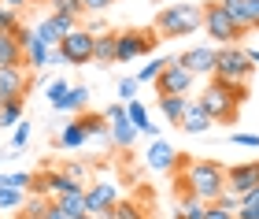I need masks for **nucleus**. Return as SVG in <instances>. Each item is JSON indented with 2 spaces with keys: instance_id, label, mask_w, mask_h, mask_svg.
Wrapping results in <instances>:
<instances>
[{
  "instance_id": "1",
  "label": "nucleus",
  "mask_w": 259,
  "mask_h": 219,
  "mask_svg": "<svg viewBox=\"0 0 259 219\" xmlns=\"http://www.w3.org/2000/svg\"><path fill=\"white\" fill-rule=\"evenodd\" d=\"M178 186H182V197L189 193V197L204 201V204H215L226 193V167L219 160H189Z\"/></svg>"
},
{
  "instance_id": "2",
  "label": "nucleus",
  "mask_w": 259,
  "mask_h": 219,
  "mask_svg": "<svg viewBox=\"0 0 259 219\" xmlns=\"http://www.w3.org/2000/svg\"><path fill=\"white\" fill-rule=\"evenodd\" d=\"M196 30H204V4H167L156 15L159 38H185Z\"/></svg>"
},
{
  "instance_id": "3",
  "label": "nucleus",
  "mask_w": 259,
  "mask_h": 219,
  "mask_svg": "<svg viewBox=\"0 0 259 219\" xmlns=\"http://www.w3.org/2000/svg\"><path fill=\"white\" fill-rule=\"evenodd\" d=\"M255 71V63L248 60V52L237 49V45H226L215 56V78L219 82H248Z\"/></svg>"
},
{
  "instance_id": "4",
  "label": "nucleus",
  "mask_w": 259,
  "mask_h": 219,
  "mask_svg": "<svg viewBox=\"0 0 259 219\" xmlns=\"http://www.w3.org/2000/svg\"><path fill=\"white\" fill-rule=\"evenodd\" d=\"M204 33L211 41H219V49H226V45H237L244 33L233 26V19L222 11L219 0H211V4H204Z\"/></svg>"
},
{
  "instance_id": "5",
  "label": "nucleus",
  "mask_w": 259,
  "mask_h": 219,
  "mask_svg": "<svg viewBox=\"0 0 259 219\" xmlns=\"http://www.w3.org/2000/svg\"><path fill=\"white\" fill-rule=\"evenodd\" d=\"M156 30H122L115 33V63H130L137 56H148L156 49Z\"/></svg>"
},
{
  "instance_id": "6",
  "label": "nucleus",
  "mask_w": 259,
  "mask_h": 219,
  "mask_svg": "<svg viewBox=\"0 0 259 219\" xmlns=\"http://www.w3.org/2000/svg\"><path fill=\"white\" fill-rule=\"evenodd\" d=\"M196 104L211 115V123H237V112H241L237 104H233V97H230L219 82H211L204 93L196 97Z\"/></svg>"
},
{
  "instance_id": "7",
  "label": "nucleus",
  "mask_w": 259,
  "mask_h": 219,
  "mask_svg": "<svg viewBox=\"0 0 259 219\" xmlns=\"http://www.w3.org/2000/svg\"><path fill=\"white\" fill-rule=\"evenodd\" d=\"M193 82H196V78L185 71V67L178 63V56H174V63L163 67L159 78H156V93L159 97H189L193 93Z\"/></svg>"
},
{
  "instance_id": "8",
  "label": "nucleus",
  "mask_w": 259,
  "mask_h": 219,
  "mask_svg": "<svg viewBox=\"0 0 259 219\" xmlns=\"http://www.w3.org/2000/svg\"><path fill=\"white\" fill-rule=\"evenodd\" d=\"M115 204H119V186L115 182H93V186H85V212L89 215L108 219Z\"/></svg>"
},
{
  "instance_id": "9",
  "label": "nucleus",
  "mask_w": 259,
  "mask_h": 219,
  "mask_svg": "<svg viewBox=\"0 0 259 219\" xmlns=\"http://www.w3.org/2000/svg\"><path fill=\"white\" fill-rule=\"evenodd\" d=\"M93 45H97V38L78 26L74 33H67V38L60 41V52H63V60L70 67H81V63H93Z\"/></svg>"
},
{
  "instance_id": "10",
  "label": "nucleus",
  "mask_w": 259,
  "mask_h": 219,
  "mask_svg": "<svg viewBox=\"0 0 259 219\" xmlns=\"http://www.w3.org/2000/svg\"><path fill=\"white\" fill-rule=\"evenodd\" d=\"M259 186V160H248V164H233L226 167V190L244 197V193H252Z\"/></svg>"
},
{
  "instance_id": "11",
  "label": "nucleus",
  "mask_w": 259,
  "mask_h": 219,
  "mask_svg": "<svg viewBox=\"0 0 259 219\" xmlns=\"http://www.w3.org/2000/svg\"><path fill=\"white\" fill-rule=\"evenodd\" d=\"M215 49L211 45H196V49H185L182 56H178V63L189 71L193 78H200V75H215Z\"/></svg>"
},
{
  "instance_id": "12",
  "label": "nucleus",
  "mask_w": 259,
  "mask_h": 219,
  "mask_svg": "<svg viewBox=\"0 0 259 219\" xmlns=\"http://www.w3.org/2000/svg\"><path fill=\"white\" fill-rule=\"evenodd\" d=\"M30 89V71L26 67H0V97L4 100H22Z\"/></svg>"
},
{
  "instance_id": "13",
  "label": "nucleus",
  "mask_w": 259,
  "mask_h": 219,
  "mask_svg": "<svg viewBox=\"0 0 259 219\" xmlns=\"http://www.w3.org/2000/svg\"><path fill=\"white\" fill-rule=\"evenodd\" d=\"M145 160H148V167L152 171H178V164H182V153H174V145L170 141H163V137H156V141L148 145V153H145Z\"/></svg>"
},
{
  "instance_id": "14",
  "label": "nucleus",
  "mask_w": 259,
  "mask_h": 219,
  "mask_svg": "<svg viewBox=\"0 0 259 219\" xmlns=\"http://www.w3.org/2000/svg\"><path fill=\"white\" fill-rule=\"evenodd\" d=\"M182 130L185 134H207L211 130V115L196 104V100H189V108H185V119H182Z\"/></svg>"
},
{
  "instance_id": "15",
  "label": "nucleus",
  "mask_w": 259,
  "mask_h": 219,
  "mask_svg": "<svg viewBox=\"0 0 259 219\" xmlns=\"http://www.w3.org/2000/svg\"><path fill=\"white\" fill-rule=\"evenodd\" d=\"M52 204H56V208H60L67 219H81V215H89V212H85V190L63 193V197H56Z\"/></svg>"
},
{
  "instance_id": "16",
  "label": "nucleus",
  "mask_w": 259,
  "mask_h": 219,
  "mask_svg": "<svg viewBox=\"0 0 259 219\" xmlns=\"http://www.w3.org/2000/svg\"><path fill=\"white\" fill-rule=\"evenodd\" d=\"M108 134H111V145L115 149H134V141H137L141 130L130 119H119V123H108Z\"/></svg>"
},
{
  "instance_id": "17",
  "label": "nucleus",
  "mask_w": 259,
  "mask_h": 219,
  "mask_svg": "<svg viewBox=\"0 0 259 219\" xmlns=\"http://www.w3.org/2000/svg\"><path fill=\"white\" fill-rule=\"evenodd\" d=\"M85 141H89V134H85V126H81L78 119L67 123L63 130H60V137H56V145H60V149H81Z\"/></svg>"
},
{
  "instance_id": "18",
  "label": "nucleus",
  "mask_w": 259,
  "mask_h": 219,
  "mask_svg": "<svg viewBox=\"0 0 259 219\" xmlns=\"http://www.w3.org/2000/svg\"><path fill=\"white\" fill-rule=\"evenodd\" d=\"M22 63L33 67V71H45V67H52V49L49 45H41V41H33L26 52H22Z\"/></svg>"
},
{
  "instance_id": "19",
  "label": "nucleus",
  "mask_w": 259,
  "mask_h": 219,
  "mask_svg": "<svg viewBox=\"0 0 259 219\" xmlns=\"http://www.w3.org/2000/svg\"><path fill=\"white\" fill-rule=\"evenodd\" d=\"M93 60L100 67H111L115 63V33H97V45H93Z\"/></svg>"
},
{
  "instance_id": "20",
  "label": "nucleus",
  "mask_w": 259,
  "mask_h": 219,
  "mask_svg": "<svg viewBox=\"0 0 259 219\" xmlns=\"http://www.w3.org/2000/svg\"><path fill=\"white\" fill-rule=\"evenodd\" d=\"M185 108H189V97H159V112H163V119H167V123H178L182 126Z\"/></svg>"
},
{
  "instance_id": "21",
  "label": "nucleus",
  "mask_w": 259,
  "mask_h": 219,
  "mask_svg": "<svg viewBox=\"0 0 259 219\" xmlns=\"http://www.w3.org/2000/svg\"><path fill=\"white\" fill-rule=\"evenodd\" d=\"M0 67H26L22 63V49L15 45L11 33H0Z\"/></svg>"
},
{
  "instance_id": "22",
  "label": "nucleus",
  "mask_w": 259,
  "mask_h": 219,
  "mask_svg": "<svg viewBox=\"0 0 259 219\" xmlns=\"http://www.w3.org/2000/svg\"><path fill=\"white\" fill-rule=\"evenodd\" d=\"M78 123L85 126V134H89V137H100V141H111V134H108V119H104V112H100V115L85 112V115H78Z\"/></svg>"
},
{
  "instance_id": "23",
  "label": "nucleus",
  "mask_w": 259,
  "mask_h": 219,
  "mask_svg": "<svg viewBox=\"0 0 259 219\" xmlns=\"http://www.w3.org/2000/svg\"><path fill=\"white\" fill-rule=\"evenodd\" d=\"M222 4V11L233 19V26H237L241 33H248L252 26H248V11H244V0H219Z\"/></svg>"
},
{
  "instance_id": "24",
  "label": "nucleus",
  "mask_w": 259,
  "mask_h": 219,
  "mask_svg": "<svg viewBox=\"0 0 259 219\" xmlns=\"http://www.w3.org/2000/svg\"><path fill=\"white\" fill-rule=\"evenodd\" d=\"M22 204H26V190L0 186V212H22Z\"/></svg>"
},
{
  "instance_id": "25",
  "label": "nucleus",
  "mask_w": 259,
  "mask_h": 219,
  "mask_svg": "<svg viewBox=\"0 0 259 219\" xmlns=\"http://www.w3.org/2000/svg\"><path fill=\"white\" fill-rule=\"evenodd\" d=\"M204 212H207V204L185 193V197L178 201V212H174V219H204Z\"/></svg>"
},
{
  "instance_id": "26",
  "label": "nucleus",
  "mask_w": 259,
  "mask_h": 219,
  "mask_svg": "<svg viewBox=\"0 0 259 219\" xmlns=\"http://www.w3.org/2000/svg\"><path fill=\"white\" fill-rule=\"evenodd\" d=\"M67 93H70V82H63V78H52V82L45 86V97H49V104L60 108V112H63V104H67Z\"/></svg>"
},
{
  "instance_id": "27",
  "label": "nucleus",
  "mask_w": 259,
  "mask_h": 219,
  "mask_svg": "<svg viewBox=\"0 0 259 219\" xmlns=\"http://www.w3.org/2000/svg\"><path fill=\"white\" fill-rule=\"evenodd\" d=\"M22 123V100H4V108H0V126L11 130V126Z\"/></svg>"
},
{
  "instance_id": "28",
  "label": "nucleus",
  "mask_w": 259,
  "mask_h": 219,
  "mask_svg": "<svg viewBox=\"0 0 259 219\" xmlns=\"http://www.w3.org/2000/svg\"><path fill=\"white\" fill-rule=\"evenodd\" d=\"M85 108H89V89H85V86H70L63 112H85Z\"/></svg>"
},
{
  "instance_id": "29",
  "label": "nucleus",
  "mask_w": 259,
  "mask_h": 219,
  "mask_svg": "<svg viewBox=\"0 0 259 219\" xmlns=\"http://www.w3.org/2000/svg\"><path fill=\"white\" fill-rule=\"evenodd\" d=\"M170 63H174V56H159V60L145 63V67H141V75H137V82H156L159 71H163V67H170Z\"/></svg>"
},
{
  "instance_id": "30",
  "label": "nucleus",
  "mask_w": 259,
  "mask_h": 219,
  "mask_svg": "<svg viewBox=\"0 0 259 219\" xmlns=\"http://www.w3.org/2000/svg\"><path fill=\"white\" fill-rule=\"evenodd\" d=\"M49 197H30L26 204H22V219H45V212H49Z\"/></svg>"
},
{
  "instance_id": "31",
  "label": "nucleus",
  "mask_w": 259,
  "mask_h": 219,
  "mask_svg": "<svg viewBox=\"0 0 259 219\" xmlns=\"http://www.w3.org/2000/svg\"><path fill=\"white\" fill-rule=\"evenodd\" d=\"M52 11H60V15H70V19H81L85 15V4L81 0H49Z\"/></svg>"
},
{
  "instance_id": "32",
  "label": "nucleus",
  "mask_w": 259,
  "mask_h": 219,
  "mask_svg": "<svg viewBox=\"0 0 259 219\" xmlns=\"http://www.w3.org/2000/svg\"><path fill=\"white\" fill-rule=\"evenodd\" d=\"M49 22H52V30L60 33V38H67V33H74V30H78V19L60 15V11H52V15H49Z\"/></svg>"
},
{
  "instance_id": "33",
  "label": "nucleus",
  "mask_w": 259,
  "mask_h": 219,
  "mask_svg": "<svg viewBox=\"0 0 259 219\" xmlns=\"http://www.w3.org/2000/svg\"><path fill=\"white\" fill-rule=\"evenodd\" d=\"M137 78H119V86H115V93H119V104H130V100H137Z\"/></svg>"
},
{
  "instance_id": "34",
  "label": "nucleus",
  "mask_w": 259,
  "mask_h": 219,
  "mask_svg": "<svg viewBox=\"0 0 259 219\" xmlns=\"http://www.w3.org/2000/svg\"><path fill=\"white\" fill-rule=\"evenodd\" d=\"M19 26H22V22H19V11H11V8L0 4V33H15Z\"/></svg>"
},
{
  "instance_id": "35",
  "label": "nucleus",
  "mask_w": 259,
  "mask_h": 219,
  "mask_svg": "<svg viewBox=\"0 0 259 219\" xmlns=\"http://www.w3.org/2000/svg\"><path fill=\"white\" fill-rule=\"evenodd\" d=\"M215 82H219V78H215ZM219 86L233 97V104H237V108L244 104V100H248V86H244V82H219Z\"/></svg>"
},
{
  "instance_id": "36",
  "label": "nucleus",
  "mask_w": 259,
  "mask_h": 219,
  "mask_svg": "<svg viewBox=\"0 0 259 219\" xmlns=\"http://www.w3.org/2000/svg\"><path fill=\"white\" fill-rule=\"evenodd\" d=\"M108 219H145V215L137 212V204H130V201H119V204L111 208V215H108Z\"/></svg>"
},
{
  "instance_id": "37",
  "label": "nucleus",
  "mask_w": 259,
  "mask_h": 219,
  "mask_svg": "<svg viewBox=\"0 0 259 219\" xmlns=\"http://www.w3.org/2000/svg\"><path fill=\"white\" fill-rule=\"evenodd\" d=\"M30 141V123H19L15 126V134H11V153H22Z\"/></svg>"
},
{
  "instance_id": "38",
  "label": "nucleus",
  "mask_w": 259,
  "mask_h": 219,
  "mask_svg": "<svg viewBox=\"0 0 259 219\" xmlns=\"http://www.w3.org/2000/svg\"><path fill=\"white\" fill-rule=\"evenodd\" d=\"M11 38H15V45H19V49H22V52H26V49H30V45H33V41H37V38H33V30H26V26H19L15 33H11Z\"/></svg>"
},
{
  "instance_id": "39",
  "label": "nucleus",
  "mask_w": 259,
  "mask_h": 219,
  "mask_svg": "<svg viewBox=\"0 0 259 219\" xmlns=\"http://www.w3.org/2000/svg\"><path fill=\"white\" fill-rule=\"evenodd\" d=\"M215 204H222V208H226V212H233V215H237V208H241V197H237V193H222V197L215 201Z\"/></svg>"
},
{
  "instance_id": "40",
  "label": "nucleus",
  "mask_w": 259,
  "mask_h": 219,
  "mask_svg": "<svg viewBox=\"0 0 259 219\" xmlns=\"http://www.w3.org/2000/svg\"><path fill=\"white\" fill-rule=\"evenodd\" d=\"M233 145H244V149H259V134H244V130H237V134H233Z\"/></svg>"
},
{
  "instance_id": "41",
  "label": "nucleus",
  "mask_w": 259,
  "mask_h": 219,
  "mask_svg": "<svg viewBox=\"0 0 259 219\" xmlns=\"http://www.w3.org/2000/svg\"><path fill=\"white\" fill-rule=\"evenodd\" d=\"M237 219H259V201H241V208H237Z\"/></svg>"
},
{
  "instance_id": "42",
  "label": "nucleus",
  "mask_w": 259,
  "mask_h": 219,
  "mask_svg": "<svg viewBox=\"0 0 259 219\" xmlns=\"http://www.w3.org/2000/svg\"><path fill=\"white\" fill-rule=\"evenodd\" d=\"M104 119H108V123L126 119V104H108V108H104Z\"/></svg>"
},
{
  "instance_id": "43",
  "label": "nucleus",
  "mask_w": 259,
  "mask_h": 219,
  "mask_svg": "<svg viewBox=\"0 0 259 219\" xmlns=\"http://www.w3.org/2000/svg\"><path fill=\"white\" fill-rule=\"evenodd\" d=\"M244 11H248V26L259 30V0H244Z\"/></svg>"
},
{
  "instance_id": "44",
  "label": "nucleus",
  "mask_w": 259,
  "mask_h": 219,
  "mask_svg": "<svg viewBox=\"0 0 259 219\" xmlns=\"http://www.w3.org/2000/svg\"><path fill=\"white\" fill-rule=\"evenodd\" d=\"M204 219H237V215H233V212H226V208H222V204H207Z\"/></svg>"
},
{
  "instance_id": "45",
  "label": "nucleus",
  "mask_w": 259,
  "mask_h": 219,
  "mask_svg": "<svg viewBox=\"0 0 259 219\" xmlns=\"http://www.w3.org/2000/svg\"><path fill=\"white\" fill-rule=\"evenodd\" d=\"M81 4H85V11H108L115 0H81Z\"/></svg>"
},
{
  "instance_id": "46",
  "label": "nucleus",
  "mask_w": 259,
  "mask_h": 219,
  "mask_svg": "<svg viewBox=\"0 0 259 219\" xmlns=\"http://www.w3.org/2000/svg\"><path fill=\"white\" fill-rule=\"evenodd\" d=\"M63 171H67V175H70V178H74L78 186H81V178H85V167H81V164H67Z\"/></svg>"
},
{
  "instance_id": "47",
  "label": "nucleus",
  "mask_w": 259,
  "mask_h": 219,
  "mask_svg": "<svg viewBox=\"0 0 259 219\" xmlns=\"http://www.w3.org/2000/svg\"><path fill=\"white\" fill-rule=\"evenodd\" d=\"M45 219H67L60 208H56V204H49V212H45Z\"/></svg>"
},
{
  "instance_id": "48",
  "label": "nucleus",
  "mask_w": 259,
  "mask_h": 219,
  "mask_svg": "<svg viewBox=\"0 0 259 219\" xmlns=\"http://www.w3.org/2000/svg\"><path fill=\"white\" fill-rule=\"evenodd\" d=\"M0 4H4V8H11V11H19L22 4H26V0H0Z\"/></svg>"
},
{
  "instance_id": "49",
  "label": "nucleus",
  "mask_w": 259,
  "mask_h": 219,
  "mask_svg": "<svg viewBox=\"0 0 259 219\" xmlns=\"http://www.w3.org/2000/svg\"><path fill=\"white\" fill-rule=\"evenodd\" d=\"M244 52H248V60H252V63L259 67V49H244Z\"/></svg>"
},
{
  "instance_id": "50",
  "label": "nucleus",
  "mask_w": 259,
  "mask_h": 219,
  "mask_svg": "<svg viewBox=\"0 0 259 219\" xmlns=\"http://www.w3.org/2000/svg\"><path fill=\"white\" fill-rule=\"evenodd\" d=\"M81 219H97V215H81Z\"/></svg>"
},
{
  "instance_id": "51",
  "label": "nucleus",
  "mask_w": 259,
  "mask_h": 219,
  "mask_svg": "<svg viewBox=\"0 0 259 219\" xmlns=\"http://www.w3.org/2000/svg\"><path fill=\"white\" fill-rule=\"evenodd\" d=\"M0 108H4V97H0Z\"/></svg>"
}]
</instances>
